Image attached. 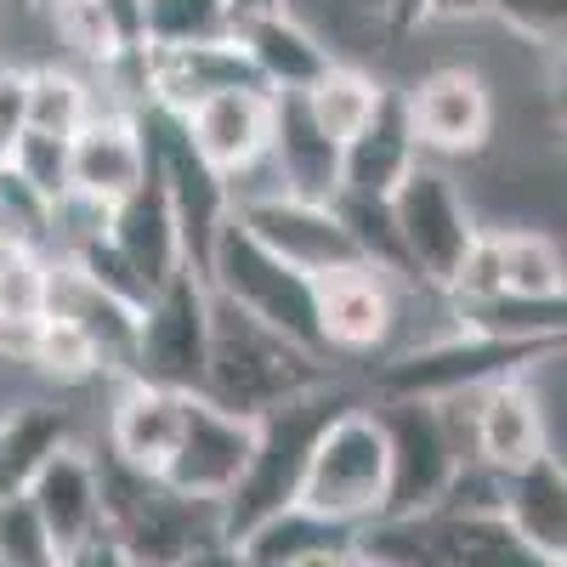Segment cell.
<instances>
[{"instance_id": "cell-47", "label": "cell", "mask_w": 567, "mask_h": 567, "mask_svg": "<svg viewBox=\"0 0 567 567\" xmlns=\"http://www.w3.org/2000/svg\"><path fill=\"white\" fill-rule=\"evenodd\" d=\"M131 7H136V0H131Z\"/></svg>"}, {"instance_id": "cell-20", "label": "cell", "mask_w": 567, "mask_h": 567, "mask_svg": "<svg viewBox=\"0 0 567 567\" xmlns=\"http://www.w3.org/2000/svg\"><path fill=\"white\" fill-rule=\"evenodd\" d=\"M420 165L414 148V131H409V109H403V91L386 85L374 120L341 148V194L336 199H363V205H386L392 187Z\"/></svg>"}, {"instance_id": "cell-43", "label": "cell", "mask_w": 567, "mask_h": 567, "mask_svg": "<svg viewBox=\"0 0 567 567\" xmlns=\"http://www.w3.org/2000/svg\"><path fill=\"white\" fill-rule=\"evenodd\" d=\"M7 7H18V12H34V7H40V0H7Z\"/></svg>"}, {"instance_id": "cell-21", "label": "cell", "mask_w": 567, "mask_h": 567, "mask_svg": "<svg viewBox=\"0 0 567 567\" xmlns=\"http://www.w3.org/2000/svg\"><path fill=\"white\" fill-rule=\"evenodd\" d=\"M109 245H114V256H120L142 284H148L154 296L187 267L176 216H171V205H165V194H159L154 176L142 182L131 199H120V205L109 210Z\"/></svg>"}, {"instance_id": "cell-19", "label": "cell", "mask_w": 567, "mask_h": 567, "mask_svg": "<svg viewBox=\"0 0 567 567\" xmlns=\"http://www.w3.org/2000/svg\"><path fill=\"white\" fill-rule=\"evenodd\" d=\"M194 392H165L148 381H120L109 409V460L136 471V477L159 483L182 437V403Z\"/></svg>"}, {"instance_id": "cell-34", "label": "cell", "mask_w": 567, "mask_h": 567, "mask_svg": "<svg viewBox=\"0 0 567 567\" xmlns=\"http://www.w3.org/2000/svg\"><path fill=\"white\" fill-rule=\"evenodd\" d=\"M45 312V256L29 245H0V323H29Z\"/></svg>"}, {"instance_id": "cell-4", "label": "cell", "mask_w": 567, "mask_h": 567, "mask_svg": "<svg viewBox=\"0 0 567 567\" xmlns=\"http://www.w3.org/2000/svg\"><path fill=\"white\" fill-rule=\"evenodd\" d=\"M199 272H205V284H210V296H221L227 307L250 312L256 323L278 329L284 341H296V347H307V352L323 358V347H318V318H312V278L290 272L278 256H267L250 233L233 221V210H227V221L216 227V239H210Z\"/></svg>"}, {"instance_id": "cell-42", "label": "cell", "mask_w": 567, "mask_h": 567, "mask_svg": "<svg viewBox=\"0 0 567 567\" xmlns=\"http://www.w3.org/2000/svg\"><path fill=\"white\" fill-rule=\"evenodd\" d=\"M296 567H358V545H347V550H318V556H301Z\"/></svg>"}, {"instance_id": "cell-45", "label": "cell", "mask_w": 567, "mask_h": 567, "mask_svg": "<svg viewBox=\"0 0 567 567\" xmlns=\"http://www.w3.org/2000/svg\"><path fill=\"white\" fill-rule=\"evenodd\" d=\"M374 567H403V561H374Z\"/></svg>"}, {"instance_id": "cell-10", "label": "cell", "mask_w": 567, "mask_h": 567, "mask_svg": "<svg viewBox=\"0 0 567 567\" xmlns=\"http://www.w3.org/2000/svg\"><path fill=\"white\" fill-rule=\"evenodd\" d=\"M233 221L301 278H329L341 267H363L336 205H312V199H296V194H278L272 187V194H233Z\"/></svg>"}, {"instance_id": "cell-7", "label": "cell", "mask_w": 567, "mask_h": 567, "mask_svg": "<svg viewBox=\"0 0 567 567\" xmlns=\"http://www.w3.org/2000/svg\"><path fill=\"white\" fill-rule=\"evenodd\" d=\"M561 347H523V341H488V336H465L454 329L449 341H425L392 363H381L374 392L381 398H409V403H449V398H471L505 374L528 369L539 358H550Z\"/></svg>"}, {"instance_id": "cell-13", "label": "cell", "mask_w": 567, "mask_h": 567, "mask_svg": "<svg viewBox=\"0 0 567 567\" xmlns=\"http://www.w3.org/2000/svg\"><path fill=\"white\" fill-rule=\"evenodd\" d=\"M403 109H409V131H414V148L420 154H443V159H471L488 148V131H494V91L477 69L449 63L420 74L403 91Z\"/></svg>"}, {"instance_id": "cell-33", "label": "cell", "mask_w": 567, "mask_h": 567, "mask_svg": "<svg viewBox=\"0 0 567 567\" xmlns=\"http://www.w3.org/2000/svg\"><path fill=\"white\" fill-rule=\"evenodd\" d=\"M0 567H63V550L34 516L29 494L0 499Z\"/></svg>"}, {"instance_id": "cell-44", "label": "cell", "mask_w": 567, "mask_h": 567, "mask_svg": "<svg viewBox=\"0 0 567 567\" xmlns=\"http://www.w3.org/2000/svg\"><path fill=\"white\" fill-rule=\"evenodd\" d=\"M0 443H7V414H0Z\"/></svg>"}, {"instance_id": "cell-18", "label": "cell", "mask_w": 567, "mask_h": 567, "mask_svg": "<svg viewBox=\"0 0 567 567\" xmlns=\"http://www.w3.org/2000/svg\"><path fill=\"white\" fill-rule=\"evenodd\" d=\"M142 182H148V142L136 131V114L97 109V120L69 142V194L114 210Z\"/></svg>"}, {"instance_id": "cell-1", "label": "cell", "mask_w": 567, "mask_h": 567, "mask_svg": "<svg viewBox=\"0 0 567 567\" xmlns=\"http://www.w3.org/2000/svg\"><path fill=\"white\" fill-rule=\"evenodd\" d=\"M323 381H336L329 358L284 341L278 329L256 323L250 312L210 296V347H205V398L227 414L261 420L267 409L290 403Z\"/></svg>"}, {"instance_id": "cell-36", "label": "cell", "mask_w": 567, "mask_h": 567, "mask_svg": "<svg viewBox=\"0 0 567 567\" xmlns=\"http://www.w3.org/2000/svg\"><path fill=\"white\" fill-rule=\"evenodd\" d=\"M23 69H7L0 63V176L12 171V154L23 142Z\"/></svg>"}, {"instance_id": "cell-22", "label": "cell", "mask_w": 567, "mask_h": 567, "mask_svg": "<svg viewBox=\"0 0 567 567\" xmlns=\"http://www.w3.org/2000/svg\"><path fill=\"white\" fill-rule=\"evenodd\" d=\"M267 159L278 171V194L336 205V194H341V148L312 125L301 97H272V148H267Z\"/></svg>"}, {"instance_id": "cell-35", "label": "cell", "mask_w": 567, "mask_h": 567, "mask_svg": "<svg viewBox=\"0 0 567 567\" xmlns=\"http://www.w3.org/2000/svg\"><path fill=\"white\" fill-rule=\"evenodd\" d=\"M488 18H499L511 34H523L534 45H561L567 0H488Z\"/></svg>"}, {"instance_id": "cell-15", "label": "cell", "mask_w": 567, "mask_h": 567, "mask_svg": "<svg viewBox=\"0 0 567 567\" xmlns=\"http://www.w3.org/2000/svg\"><path fill=\"white\" fill-rule=\"evenodd\" d=\"M142 74V97L148 109L187 120L199 103L221 97V91H261L239 40H210V45H176V52H131Z\"/></svg>"}, {"instance_id": "cell-2", "label": "cell", "mask_w": 567, "mask_h": 567, "mask_svg": "<svg viewBox=\"0 0 567 567\" xmlns=\"http://www.w3.org/2000/svg\"><path fill=\"white\" fill-rule=\"evenodd\" d=\"M296 505L329 528L363 534L386 511V432L374 403H347L318 432L307 471L296 483Z\"/></svg>"}, {"instance_id": "cell-40", "label": "cell", "mask_w": 567, "mask_h": 567, "mask_svg": "<svg viewBox=\"0 0 567 567\" xmlns=\"http://www.w3.org/2000/svg\"><path fill=\"white\" fill-rule=\"evenodd\" d=\"M63 567H125V556H120V545L109 539V534H97L85 550H74V556H63Z\"/></svg>"}, {"instance_id": "cell-3", "label": "cell", "mask_w": 567, "mask_h": 567, "mask_svg": "<svg viewBox=\"0 0 567 567\" xmlns=\"http://www.w3.org/2000/svg\"><path fill=\"white\" fill-rule=\"evenodd\" d=\"M347 403H358L341 381H323L290 403H278L256 420V449H250V465H245V477L239 488H233L221 499V539L233 545L245 528H256L261 516L284 511V505H296V483H301V471H307V454L318 443V432L329 420H336Z\"/></svg>"}, {"instance_id": "cell-12", "label": "cell", "mask_w": 567, "mask_h": 567, "mask_svg": "<svg viewBox=\"0 0 567 567\" xmlns=\"http://www.w3.org/2000/svg\"><path fill=\"white\" fill-rule=\"evenodd\" d=\"M534 369L539 363L465 398V460H477L505 477V471L550 454V414L534 386ZM550 460H561V454H550Z\"/></svg>"}, {"instance_id": "cell-32", "label": "cell", "mask_w": 567, "mask_h": 567, "mask_svg": "<svg viewBox=\"0 0 567 567\" xmlns=\"http://www.w3.org/2000/svg\"><path fill=\"white\" fill-rule=\"evenodd\" d=\"M7 176L23 187V194H29L40 210H52V205L69 194V142L23 131V142H18V154H12V171H7Z\"/></svg>"}, {"instance_id": "cell-11", "label": "cell", "mask_w": 567, "mask_h": 567, "mask_svg": "<svg viewBox=\"0 0 567 567\" xmlns=\"http://www.w3.org/2000/svg\"><path fill=\"white\" fill-rule=\"evenodd\" d=\"M250 449H256V420L227 414L221 403L194 392L182 403V437H176V454H171L159 483L176 499L221 505L233 488H239L245 465H250Z\"/></svg>"}, {"instance_id": "cell-8", "label": "cell", "mask_w": 567, "mask_h": 567, "mask_svg": "<svg viewBox=\"0 0 567 567\" xmlns=\"http://www.w3.org/2000/svg\"><path fill=\"white\" fill-rule=\"evenodd\" d=\"M205 347H210V284L199 267H182L142 307L131 381H148L165 392H205Z\"/></svg>"}, {"instance_id": "cell-38", "label": "cell", "mask_w": 567, "mask_h": 567, "mask_svg": "<svg viewBox=\"0 0 567 567\" xmlns=\"http://www.w3.org/2000/svg\"><path fill=\"white\" fill-rule=\"evenodd\" d=\"M488 18V0H425V23H471Z\"/></svg>"}, {"instance_id": "cell-39", "label": "cell", "mask_w": 567, "mask_h": 567, "mask_svg": "<svg viewBox=\"0 0 567 567\" xmlns=\"http://www.w3.org/2000/svg\"><path fill=\"white\" fill-rule=\"evenodd\" d=\"M374 12H381V23L392 34H403V29H420L425 23V0H374Z\"/></svg>"}, {"instance_id": "cell-17", "label": "cell", "mask_w": 567, "mask_h": 567, "mask_svg": "<svg viewBox=\"0 0 567 567\" xmlns=\"http://www.w3.org/2000/svg\"><path fill=\"white\" fill-rule=\"evenodd\" d=\"M194 154L227 182L239 187V176H250L256 165H267L272 148V97L267 91H221V97L199 103L182 120Z\"/></svg>"}, {"instance_id": "cell-16", "label": "cell", "mask_w": 567, "mask_h": 567, "mask_svg": "<svg viewBox=\"0 0 567 567\" xmlns=\"http://www.w3.org/2000/svg\"><path fill=\"white\" fill-rule=\"evenodd\" d=\"M23 494H29L34 516L45 523V534H52V545L63 556L85 550L103 534V471L74 437L58 454H45V465L23 483Z\"/></svg>"}, {"instance_id": "cell-29", "label": "cell", "mask_w": 567, "mask_h": 567, "mask_svg": "<svg viewBox=\"0 0 567 567\" xmlns=\"http://www.w3.org/2000/svg\"><path fill=\"white\" fill-rule=\"evenodd\" d=\"M136 52H176V45H210L233 40L221 0H136L131 7Z\"/></svg>"}, {"instance_id": "cell-28", "label": "cell", "mask_w": 567, "mask_h": 567, "mask_svg": "<svg viewBox=\"0 0 567 567\" xmlns=\"http://www.w3.org/2000/svg\"><path fill=\"white\" fill-rule=\"evenodd\" d=\"M91 120H97V97L91 85L58 63H40V69H23V125L34 136H58V142H74Z\"/></svg>"}, {"instance_id": "cell-31", "label": "cell", "mask_w": 567, "mask_h": 567, "mask_svg": "<svg viewBox=\"0 0 567 567\" xmlns=\"http://www.w3.org/2000/svg\"><path fill=\"white\" fill-rule=\"evenodd\" d=\"M29 369L45 374V381H58V386H80V381H97V374H103L97 347H91L69 318H52V312H40V318H34Z\"/></svg>"}, {"instance_id": "cell-14", "label": "cell", "mask_w": 567, "mask_h": 567, "mask_svg": "<svg viewBox=\"0 0 567 567\" xmlns=\"http://www.w3.org/2000/svg\"><path fill=\"white\" fill-rule=\"evenodd\" d=\"M312 318L323 358H369L398 329V278L374 267H341L312 278Z\"/></svg>"}, {"instance_id": "cell-23", "label": "cell", "mask_w": 567, "mask_h": 567, "mask_svg": "<svg viewBox=\"0 0 567 567\" xmlns=\"http://www.w3.org/2000/svg\"><path fill=\"white\" fill-rule=\"evenodd\" d=\"M233 40H239V52H245V63H250V74L267 97H301V91H312L329 74V63H341L323 45V34L307 29L296 12L267 18V23L233 34Z\"/></svg>"}, {"instance_id": "cell-6", "label": "cell", "mask_w": 567, "mask_h": 567, "mask_svg": "<svg viewBox=\"0 0 567 567\" xmlns=\"http://www.w3.org/2000/svg\"><path fill=\"white\" fill-rule=\"evenodd\" d=\"M392 233H398V250H403V272L432 284V290H449L471 239H477V221L465 210L460 182L443 165H414L386 199Z\"/></svg>"}, {"instance_id": "cell-9", "label": "cell", "mask_w": 567, "mask_h": 567, "mask_svg": "<svg viewBox=\"0 0 567 567\" xmlns=\"http://www.w3.org/2000/svg\"><path fill=\"white\" fill-rule=\"evenodd\" d=\"M374 414H381V432H386V511H381V523L437 511V499L449 494L454 471H460V449L449 437L437 403L381 398Z\"/></svg>"}, {"instance_id": "cell-27", "label": "cell", "mask_w": 567, "mask_h": 567, "mask_svg": "<svg viewBox=\"0 0 567 567\" xmlns=\"http://www.w3.org/2000/svg\"><path fill=\"white\" fill-rule=\"evenodd\" d=\"M381 97H386V80H374V74L358 69V63H329V74H323L312 91H301L312 125L336 142V148H347V142L374 120Z\"/></svg>"}, {"instance_id": "cell-37", "label": "cell", "mask_w": 567, "mask_h": 567, "mask_svg": "<svg viewBox=\"0 0 567 567\" xmlns=\"http://www.w3.org/2000/svg\"><path fill=\"white\" fill-rule=\"evenodd\" d=\"M221 12H227L233 34H245V29H256L267 18H284V12H290V0H221Z\"/></svg>"}, {"instance_id": "cell-41", "label": "cell", "mask_w": 567, "mask_h": 567, "mask_svg": "<svg viewBox=\"0 0 567 567\" xmlns=\"http://www.w3.org/2000/svg\"><path fill=\"white\" fill-rule=\"evenodd\" d=\"M176 567H245V561H239V550H233L227 539H216V545H199L194 556H182Z\"/></svg>"}, {"instance_id": "cell-5", "label": "cell", "mask_w": 567, "mask_h": 567, "mask_svg": "<svg viewBox=\"0 0 567 567\" xmlns=\"http://www.w3.org/2000/svg\"><path fill=\"white\" fill-rule=\"evenodd\" d=\"M358 556L403 561V567H556L528 550L505 528V516H465V511H425L403 523H374L358 534Z\"/></svg>"}, {"instance_id": "cell-30", "label": "cell", "mask_w": 567, "mask_h": 567, "mask_svg": "<svg viewBox=\"0 0 567 567\" xmlns=\"http://www.w3.org/2000/svg\"><path fill=\"white\" fill-rule=\"evenodd\" d=\"M499 245V290L523 301H567L561 250L539 227H494Z\"/></svg>"}, {"instance_id": "cell-26", "label": "cell", "mask_w": 567, "mask_h": 567, "mask_svg": "<svg viewBox=\"0 0 567 567\" xmlns=\"http://www.w3.org/2000/svg\"><path fill=\"white\" fill-rule=\"evenodd\" d=\"M347 545H358V534L318 523V516H307L301 505H284V511L261 516L256 528H245L239 539H233V550H239V561H245V567H296L301 556H318V550H347Z\"/></svg>"}, {"instance_id": "cell-25", "label": "cell", "mask_w": 567, "mask_h": 567, "mask_svg": "<svg viewBox=\"0 0 567 567\" xmlns=\"http://www.w3.org/2000/svg\"><path fill=\"white\" fill-rule=\"evenodd\" d=\"M34 12H45L52 34L69 45L74 58L114 69L136 52L131 40V0H40Z\"/></svg>"}, {"instance_id": "cell-46", "label": "cell", "mask_w": 567, "mask_h": 567, "mask_svg": "<svg viewBox=\"0 0 567 567\" xmlns=\"http://www.w3.org/2000/svg\"><path fill=\"white\" fill-rule=\"evenodd\" d=\"M358 567H374V561H369V556H358Z\"/></svg>"}, {"instance_id": "cell-24", "label": "cell", "mask_w": 567, "mask_h": 567, "mask_svg": "<svg viewBox=\"0 0 567 567\" xmlns=\"http://www.w3.org/2000/svg\"><path fill=\"white\" fill-rule=\"evenodd\" d=\"M499 516L528 550L567 567V471H561V460L545 454V460L505 471L499 477Z\"/></svg>"}]
</instances>
